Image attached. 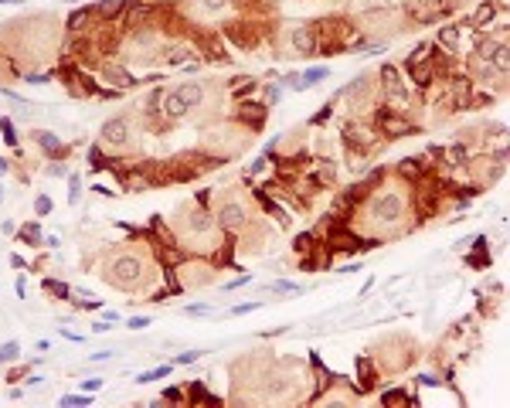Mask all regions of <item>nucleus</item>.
<instances>
[{
  "label": "nucleus",
  "mask_w": 510,
  "mask_h": 408,
  "mask_svg": "<svg viewBox=\"0 0 510 408\" xmlns=\"http://www.w3.org/2000/svg\"><path fill=\"white\" fill-rule=\"evenodd\" d=\"M201 102H204L201 82H181V85H174V89L163 95V113H167L170 119H184L191 109H201Z\"/></svg>",
  "instance_id": "nucleus-1"
},
{
  "label": "nucleus",
  "mask_w": 510,
  "mask_h": 408,
  "mask_svg": "<svg viewBox=\"0 0 510 408\" xmlns=\"http://www.w3.org/2000/svg\"><path fill=\"white\" fill-rule=\"evenodd\" d=\"M106 279H109L116 289H136L140 279H143V262L136 259V255H119V259L109 262Z\"/></svg>",
  "instance_id": "nucleus-2"
},
{
  "label": "nucleus",
  "mask_w": 510,
  "mask_h": 408,
  "mask_svg": "<svg viewBox=\"0 0 510 408\" xmlns=\"http://www.w3.org/2000/svg\"><path fill=\"white\" fill-rule=\"evenodd\" d=\"M405 215V201H401V194H381L378 201H374V218L378 221H398V218Z\"/></svg>",
  "instance_id": "nucleus-3"
},
{
  "label": "nucleus",
  "mask_w": 510,
  "mask_h": 408,
  "mask_svg": "<svg viewBox=\"0 0 510 408\" xmlns=\"http://www.w3.org/2000/svg\"><path fill=\"white\" fill-rule=\"evenodd\" d=\"M102 140H106L109 147H123L126 140H129V119H126V116L106 119V123H102Z\"/></svg>",
  "instance_id": "nucleus-4"
},
{
  "label": "nucleus",
  "mask_w": 510,
  "mask_h": 408,
  "mask_svg": "<svg viewBox=\"0 0 510 408\" xmlns=\"http://www.w3.org/2000/svg\"><path fill=\"white\" fill-rule=\"evenodd\" d=\"M218 225H225V228H242L245 225V208L242 204H235V201H228V204H221L218 208Z\"/></svg>",
  "instance_id": "nucleus-5"
},
{
  "label": "nucleus",
  "mask_w": 510,
  "mask_h": 408,
  "mask_svg": "<svg viewBox=\"0 0 510 408\" xmlns=\"http://www.w3.org/2000/svg\"><path fill=\"white\" fill-rule=\"evenodd\" d=\"M215 228V218H208V215H191V218H184V231H194V235H204V231H211Z\"/></svg>",
  "instance_id": "nucleus-6"
},
{
  "label": "nucleus",
  "mask_w": 510,
  "mask_h": 408,
  "mask_svg": "<svg viewBox=\"0 0 510 408\" xmlns=\"http://www.w3.org/2000/svg\"><path fill=\"white\" fill-rule=\"evenodd\" d=\"M34 140H38V143H41V147H45L48 153H51V157H55V153H58V157L65 153V143H61V140H58L55 133H48V129H41V133H34Z\"/></svg>",
  "instance_id": "nucleus-7"
},
{
  "label": "nucleus",
  "mask_w": 510,
  "mask_h": 408,
  "mask_svg": "<svg viewBox=\"0 0 510 408\" xmlns=\"http://www.w3.org/2000/svg\"><path fill=\"white\" fill-rule=\"evenodd\" d=\"M170 371H174V364H160V367H153V371L136 374V381H140V385H150V381H163Z\"/></svg>",
  "instance_id": "nucleus-8"
},
{
  "label": "nucleus",
  "mask_w": 510,
  "mask_h": 408,
  "mask_svg": "<svg viewBox=\"0 0 510 408\" xmlns=\"http://www.w3.org/2000/svg\"><path fill=\"white\" fill-rule=\"evenodd\" d=\"M21 357V344L17 340H7V344H0V364H14Z\"/></svg>",
  "instance_id": "nucleus-9"
},
{
  "label": "nucleus",
  "mask_w": 510,
  "mask_h": 408,
  "mask_svg": "<svg viewBox=\"0 0 510 408\" xmlns=\"http://www.w3.org/2000/svg\"><path fill=\"white\" fill-rule=\"evenodd\" d=\"M61 405H65V408H85V405H92V391H79V395H65V398H61Z\"/></svg>",
  "instance_id": "nucleus-10"
},
{
  "label": "nucleus",
  "mask_w": 510,
  "mask_h": 408,
  "mask_svg": "<svg viewBox=\"0 0 510 408\" xmlns=\"http://www.w3.org/2000/svg\"><path fill=\"white\" fill-rule=\"evenodd\" d=\"M0 133H4V143H7V147H17V129H14V123L7 116H0Z\"/></svg>",
  "instance_id": "nucleus-11"
},
{
  "label": "nucleus",
  "mask_w": 510,
  "mask_h": 408,
  "mask_svg": "<svg viewBox=\"0 0 510 408\" xmlns=\"http://www.w3.org/2000/svg\"><path fill=\"white\" fill-rule=\"evenodd\" d=\"M79 191H82V177L68 174V204H79Z\"/></svg>",
  "instance_id": "nucleus-12"
},
{
  "label": "nucleus",
  "mask_w": 510,
  "mask_h": 408,
  "mask_svg": "<svg viewBox=\"0 0 510 408\" xmlns=\"http://www.w3.org/2000/svg\"><path fill=\"white\" fill-rule=\"evenodd\" d=\"M45 289L51 296H58V299H68V296H72V289H68L65 283H55V279H45Z\"/></svg>",
  "instance_id": "nucleus-13"
},
{
  "label": "nucleus",
  "mask_w": 510,
  "mask_h": 408,
  "mask_svg": "<svg viewBox=\"0 0 510 408\" xmlns=\"http://www.w3.org/2000/svg\"><path fill=\"white\" fill-rule=\"evenodd\" d=\"M21 238H24V242H31V245H41V242H45V235H41V225H27V228L21 231Z\"/></svg>",
  "instance_id": "nucleus-14"
},
{
  "label": "nucleus",
  "mask_w": 510,
  "mask_h": 408,
  "mask_svg": "<svg viewBox=\"0 0 510 408\" xmlns=\"http://www.w3.org/2000/svg\"><path fill=\"white\" fill-rule=\"evenodd\" d=\"M34 215H38V218L51 215V197H48V194H41V197H34Z\"/></svg>",
  "instance_id": "nucleus-15"
},
{
  "label": "nucleus",
  "mask_w": 510,
  "mask_h": 408,
  "mask_svg": "<svg viewBox=\"0 0 510 408\" xmlns=\"http://www.w3.org/2000/svg\"><path fill=\"white\" fill-rule=\"evenodd\" d=\"M119 11H123V0H106V4H99V14H102V17H116Z\"/></svg>",
  "instance_id": "nucleus-16"
},
{
  "label": "nucleus",
  "mask_w": 510,
  "mask_h": 408,
  "mask_svg": "<svg viewBox=\"0 0 510 408\" xmlns=\"http://www.w3.org/2000/svg\"><path fill=\"white\" fill-rule=\"evenodd\" d=\"M85 17H89V11H85V7H82V11H75L72 17H68V31H79L82 24H85Z\"/></svg>",
  "instance_id": "nucleus-17"
},
{
  "label": "nucleus",
  "mask_w": 510,
  "mask_h": 408,
  "mask_svg": "<svg viewBox=\"0 0 510 408\" xmlns=\"http://www.w3.org/2000/svg\"><path fill=\"white\" fill-rule=\"evenodd\" d=\"M272 293H303L299 283H272Z\"/></svg>",
  "instance_id": "nucleus-18"
},
{
  "label": "nucleus",
  "mask_w": 510,
  "mask_h": 408,
  "mask_svg": "<svg viewBox=\"0 0 510 408\" xmlns=\"http://www.w3.org/2000/svg\"><path fill=\"white\" fill-rule=\"evenodd\" d=\"M201 354H204V351H184V354H177V357H174V364H194Z\"/></svg>",
  "instance_id": "nucleus-19"
},
{
  "label": "nucleus",
  "mask_w": 510,
  "mask_h": 408,
  "mask_svg": "<svg viewBox=\"0 0 510 408\" xmlns=\"http://www.w3.org/2000/svg\"><path fill=\"white\" fill-rule=\"evenodd\" d=\"M126 327H129V330H147L150 327V317H129V320H126Z\"/></svg>",
  "instance_id": "nucleus-20"
},
{
  "label": "nucleus",
  "mask_w": 510,
  "mask_h": 408,
  "mask_svg": "<svg viewBox=\"0 0 510 408\" xmlns=\"http://www.w3.org/2000/svg\"><path fill=\"white\" fill-rule=\"evenodd\" d=\"M184 313H191V317H204V313H211V306H208V303H194V306H184Z\"/></svg>",
  "instance_id": "nucleus-21"
},
{
  "label": "nucleus",
  "mask_w": 510,
  "mask_h": 408,
  "mask_svg": "<svg viewBox=\"0 0 510 408\" xmlns=\"http://www.w3.org/2000/svg\"><path fill=\"white\" fill-rule=\"evenodd\" d=\"M102 385H106V378H89V381H82V388H85V391H92V395H95Z\"/></svg>",
  "instance_id": "nucleus-22"
},
{
  "label": "nucleus",
  "mask_w": 510,
  "mask_h": 408,
  "mask_svg": "<svg viewBox=\"0 0 510 408\" xmlns=\"http://www.w3.org/2000/svg\"><path fill=\"white\" fill-rule=\"evenodd\" d=\"M262 303H238V306H231V313L235 317H242V313H252V310H259Z\"/></svg>",
  "instance_id": "nucleus-23"
},
{
  "label": "nucleus",
  "mask_w": 510,
  "mask_h": 408,
  "mask_svg": "<svg viewBox=\"0 0 510 408\" xmlns=\"http://www.w3.org/2000/svg\"><path fill=\"white\" fill-rule=\"evenodd\" d=\"M48 174H51V177H68V170L61 167V163H51V167H48Z\"/></svg>",
  "instance_id": "nucleus-24"
},
{
  "label": "nucleus",
  "mask_w": 510,
  "mask_h": 408,
  "mask_svg": "<svg viewBox=\"0 0 510 408\" xmlns=\"http://www.w3.org/2000/svg\"><path fill=\"white\" fill-rule=\"evenodd\" d=\"M310 238H313V235H299V238H296V252H306V249H310Z\"/></svg>",
  "instance_id": "nucleus-25"
},
{
  "label": "nucleus",
  "mask_w": 510,
  "mask_h": 408,
  "mask_svg": "<svg viewBox=\"0 0 510 408\" xmlns=\"http://www.w3.org/2000/svg\"><path fill=\"white\" fill-rule=\"evenodd\" d=\"M245 283H252V276H238V279H235V283H228V286H225V289H238V286H245Z\"/></svg>",
  "instance_id": "nucleus-26"
},
{
  "label": "nucleus",
  "mask_w": 510,
  "mask_h": 408,
  "mask_svg": "<svg viewBox=\"0 0 510 408\" xmlns=\"http://www.w3.org/2000/svg\"><path fill=\"white\" fill-rule=\"evenodd\" d=\"M109 330V320H99V323H92V333H106Z\"/></svg>",
  "instance_id": "nucleus-27"
},
{
  "label": "nucleus",
  "mask_w": 510,
  "mask_h": 408,
  "mask_svg": "<svg viewBox=\"0 0 510 408\" xmlns=\"http://www.w3.org/2000/svg\"><path fill=\"white\" fill-rule=\"evenodd\" d=\"M163 398H170V401H181V391H177V388H167V391H163Z\"/></svg>",
  "instance_id": "nucleus-28"
},
{
  "label": "nucleus",
  "mask_w": 510,
  "mask_h": 408,
  "mask_svg": "<svg viewBox=\"0 0 510 408\" xmlns=\"http://www.w3.org/2000/svg\"><path fill=\"white\" fill-rule=\"evenodd\" d=\"M453 157L463 163V160H466V147H459V143H456V147H453Z\"/></svg>",
  "instance_id": "nucleus-29"
},
{
  "label": "nucleus",
  "mask_w": 510,
  "mask_h": 408,
  "mask_svg": "<svg viewBox=\"0 0 510 408\" xmlns=\"http://www.w3.org/2000/svg\"><path fill=\"white\" fill-rule=\"evenodd\" d=\"M109 357H113V351H95L92 354V361H109Z\"/></svg>",
  "instance_id": "nucleus-30"
},
{
  "label": "nucleus",
  "mask_w": 510,
  "mask_h": 408,
  "mask_svg": "<svg viewBox=\"0 0 510 408\" xmlns=\"http://www.w3.org/2000/svg\"><path fill=\"white\" fill-rule=\"evenodd\" d=\"M14 293H17V296L24 299V293H27V286H24V279H17V286H14Z\"/></svg>",
  "instance_id": "nucleus-31"
},
{
  "label": "nucleus",
  "mask_w": 510,
  "mask_h": 408,
  "mask_svg": "<svg viewBox=\"0 0 510 408\" xmlns=\"http://www.w3.org/2000/svg\"><path fill=\"white\" fill-rule=\"evenodd\" d=\"M7 170H11V160H7V157H0V177H4Z\"/></svg>",
  "instance_id": "nucleus-32"
},
{
  "label": "nucleus",
  "mask_w": 510,
  "mask_h": 408,
  "mask_svg": "<svg viewBox=\"0 0 510 408\" xmlns=\"http://www.w3.org/2000/svg\"><path fill=\"white\" fill-rule=\"evenodd\" d=\"M208 7L215 11V7H225V0H208Z\"/></svg>",
  "instance_id": "nucleus-33"
},
{
  "label": "nucleus",
  "mask_w": 510,
  "mask_h": 408,
  "mask_svg": "<svg viewBox=\"0 0 510 408\" xmlns=\"http://www.w3.org/2000/svg\"><path fill=\"white\" fill-rule=\"evenodd\" d=\"M0 4H24V0H0Z\"/></svg>",
  "instance_id": "nucleus-34"
},
{
  "label": "nucleus",
  "mask_w": 510,
  "mask_h": 408,
  "mask_svg": "<svg viewBox=\"0 0 510 408\" xmlns=\"http://www.w3.org/2000/svg\"><path fill=\"white\" fill-rule=\"evenodd\" d=\"M0 201H4V187H0Z\"/></svg>",
  "instance_id": "nucleus-35"
},
{
  "label": "nucleus",
  "mask_w": 510,
  "mask_h": 408,
  "mask_svg": "<svg viewBox=\"0 0 510 408\" xmlns=\"http://www.w3.org/2000/svg\"><path fill=\"white\" fill-rule=\"evenodd\" d=\"M72 4H75V0H72Z\"/></svg>",
  "instance_id": "nucleus-36"
}]
</instances>
